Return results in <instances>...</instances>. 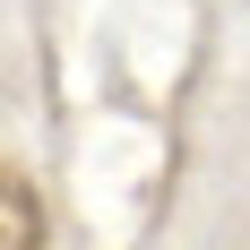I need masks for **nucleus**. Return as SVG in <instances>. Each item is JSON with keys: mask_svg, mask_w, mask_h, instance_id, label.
I'll list each match as a JSON object with an SVG mask.
<instances>
[{"mask_svg": "<svg viewBox=\"0 0 250 250\" xmlns=\"http://www.w3.org/2000/svg\"><path fill=\"white\" fill-rule=\"evenodd\" d=\"M0 250H43V190L0 164Z\"/></svg>", "mask_w": 250, "mask_h": 250, "instance_id": "nucleus-1", "label": "nucleus"}]
</instances>
